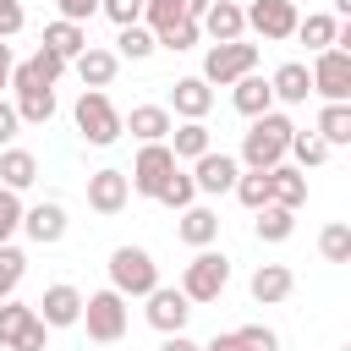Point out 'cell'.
Here are the masks:
<instances>
[{"label": "cell", "instance_id": "obj_1", "mask_svg": "<svg viewBox=\"0 0 351 351\" xmlns=\"http://www.w3.org/2000/svg\"><path fill=\"white\" fill-rule=\"evenodd\" d=\"M291 121L285 115H274V110H263V115H252V126H247V137H241V165L247 170H269V165H280L285 159V148H291Z\"/></svg>", "mask_w": 351, "mask_h": 351}, {"label": "cell", "instance_id": "obj_2", "mask_svg": "<svg viewBox=\"0 0 351 351\" xmlns=\"http://www.w3.org/2000/svg\"><path fill=\"white\" fill-rule=\"evenodd\" d=\"M230 285V258L214 247H197V258L181 269V296L186 302H219Z\"/></svg>", "mask_w": 351, "mask_h": 351}, {"label": "cell", "instance_id": "obj_3", "mask_svg": "<svg viewBox=\"0 0 351 351\" xmlns=\"http://www.w3.org/2000/svg\"><path fill=\"white\" fill-rule=\"evenodd\" d=\"M77 132L93 143V148H110L115 137H121V110L110 104V93L104 88H82V99H77Z\"/></svg>", "mask_w": 351, "mask_h": 351}, {"label": "cell", "instance_id": "obj_4", "mask_svg": "<svg viewBox=\"0 0 351 351\" xmlns=\"http://www.w3.org/2000/svg\"><path fill=\"white\" fill-rule=\"evenodd\" d=\"M159 285V263L143 252V247H115L110 252V291L121 296H148Z\"/></svg>", "mask_w": 351, "mask_h": 351}, {"label": "cell", "instance_id": "obj_5", "mask_svg": "<svg viewBox=\"0 0 351 351\" xmlns=\"http://www.w3.org/2000/svg\"><path fill=\"white\" fill-rule=\"evenodd\" d=\"M77 324H88V340L115 346V340L126 335V296H121V291H93V296H82V318H77Z\"/></svg>", "mask_w": 351, "mask_h": 351}, {"label": "cell", "instance_id": "obj_6", "mask_svg": "<svg viewBox=\"0 0 351 351\" xmlns=\"http://www.w3.org/2000/svg\"><path fill=\"white\" fill-rule=\"evenodd\" d=\"M307 77H313V93L324 99V104H335V99H351V49H318L313 55V66H307Z\"/></svg>", "mask_w": 351, "mask_h": 351}, {"label": "cell", "instance_id": "obj_7", "mask_svg": "<svg viewBox=\"0 0 351 351\" xmlns=\"http://www.w3.org/2000/svg\"><path fill=\"white\" fill-rule=\"evenodd\" d=\"M241 16H247V27L263 38V44H285L291 33H296V0H247L241 5Z\"/></svg>", "mask_w": 351, "mask_h": 351}, {"label": "cell", "instance_id": "obj_8", "mask_svg": "<svg viewBox=\"0 0 351 351\" xmlns=\"http://www.w3.org/2000/svg\"><path fill=\"white\" fill-rule=\"evenodd\" d=\"M247 71H258V44L230 38V44H214V49L203 55V82L230 88V82H236V77H247Z\"/></svg>", "mask_w": 351, "mask_h": 351}, {"label": "cell", "instance_id": "obj_9", "mask_svg": "<svg viewBox=\"0 0 351 351\" xmlns=\"http://www.w3.org/2000/svg\"><path fill=\"white\" fill-rule=\"evenodd\" d=\"M181 159L170 154V143H143L137 148V159H132V170H126V181H132V192H143V197H159V186L170 181V170H176Z\"/></svg>", "mask_w": 351, "mask_h": 351}, {"label": "cell", "instance_id": "obj_10", "mask_svg": "<svg viewBox=\"0 0 351 351\" xmlns=\"http://www.w3.org/2000/svg\"><path fill=\"white\" fill-rule=\"evenodd\" d=\"M143 302H148V307H143V318H148L159 335H181V329H186V318H192V302L181 296V285H154Z\"/></svg>", "mask_w": 351, "mask_h": 351}, {"label": "cell", "instance_id": "obj_11", "mask_svg": "<svg viewBox=\"0 0 351 351\" xmlns=\"http://www.w3.org/2000/svg\"><path fill=\"white\" fill-rule=\"evenodd\" d=\"M236 176H241V159H230V154H197L192 159V186L197 192H208V197H219V192H230L236 186Z\"/></svg>", "mask_w": 351, "mask_h": 351}, {"label": "cell", "instance_id": "obj_12", "mask_svg": "<svg viewBox=\"0 0 351 351\" xmlns=\"http://www.w3.org/2000/svg\"><path fill=\"white\" fill-rule=\"evenodd\" d=\"M126 197H132L126 170H93V176H88V208H93V214H121Z\"/></svg>", "mask_w": 351, "mask_h": 351}, {"label": "cell", "instance_id": "obj_13", "mask_svg": "<svg viewBox=\"0 0 351 351\" xmlns=\"http://www.w3.org/2000/svg\"><path fill=\"white\" fill-rule=\"evenodd\" d=\"M33 313H38L49 329H71V324L82 318V291L60 280V285H49V291L38 296V307H33Z\"/></svg>", "mask_w": 351, "mask_h": 351}, {"label": "cell", "instance_id": "obj_14", "mask_svg": "<svg viewBox=\"0 0 351 351\" xmlns=\"http://www.w3.org/2000/svg\"><path fill=\"white\" fill-rule=\"evenodd\" d=\"M197 33H208L214 44H230V38L247 33V16H241L236 0H208V11L197 16Z\"/></svg>", "mask_w": 351, "mask_h": 351}, {"label": "cell", "instance_id": "obj_15", "mask_svg": "<svg viewBox=\"0 0 351 351\" xmlns=\"http://www.w3.org/2000/svg\"><path fill=\"white\" fill-rule=\"evenodd\" d=\"M170 110L165 104H132V115H121V132H132L137 143H165L170 137Z\"/></svg>", "mask_w": 351, "mask_h": 351}, {"label": "cell", "instance_id": "obj_16", "mask_svg": "<svg viewBox=\"0 0 351 351\" xmlns=\"http://www.w3.org/2000/svg\"><path fill=\"white\" fill-rule=\"evenodd\" d=\"M263 176H269V203H280V208H302L307 203V170H296V165L280 159Z\"/></svg>", "mask_w": 351, "mask_h": 351}, {"label": "cell", "instance_id": "obj_17", "mask_svg": "<svg viewBox=\"0 0 351 351\" xmlns=\"http://www.w3.org/2000/svg\"><path fill=\"white\" fill-rule=\"evenodd\" d=\"M170 104H176V115H181V121H203V115L214 110V88H208L203 77H176Z\"/></svg>", "mask_w": 351, "mask_h": 351}, {"label": "cell", "instance_id": "obj_18", "mask_svg": "<svg viewBox=\"0 0 351 351\" xmlns=\"http://www.w3.org/2000/svg\"><path fill=\"white\" fill-rule=\"evenodd\" d=\"M22 230H27L38 247H55V241L66 236V208H60V203H33V208H22Z\"/></svg>", "mask_w": 351, "mask_h": 351}, {"label": "cell", "instance_id": "obj_19", "mask_svg": "<svg viewBox=\"0 0 351 351\" xmlns=\"http://www.w3.org/2000/svg\"><path fill=\"white\" fill-rule=\"evenodd\" d=\"M71 66H77L82 88H110V82H115V71H121V55H115V49H99V44H88V49H82Z\"/></svg>", "mask_w": 351, "mask_h": 351}, {"label": "cell", "instance_id": "obj_20", "mask_svg": "<svg viewBox=\"0 0 351 351\" xmlns=\"http://www.w3.org/2000/svg\"><path fill=\"white\" fill-rule=\"evenodd\" d=\"M230 104H236L247 121L263 115V110H274V88H269V77H258V71L236 77V82H230Z\"/></svg>", "mask_w": 351, "mask_h": 351}, {"label": "cell", "instance_id": "obj_21", "mask_svg": "<svg viewBox=\"0 0 351 351\" xmlns=\"http://www.w3.org/2000/svg\"><path fill=\"white\" fill-rule=\"evenodd\" d=\"M176 236H181L186 247H214V241H219V214H214V208L186 203V208H181V219H176Z\"/></svg>", "mask_w": 351, "mask_h": 351}, {"label": "cell", "instance_id": "obj_22", "mask_svg": "<svg viewBox=\"0 0 351 351\" xmlns=\"http://www.w3.org/2000/svg\"><path fill=\"white\" fill-rule=\"evenodd\" d=\"M291 285H296V280H291V269H285V263H258L247 291H252V302H258V307H274V302H285V296H291Z\"/></svg>", "mask_w": 351, "mask_h": 351}, {"label": "cell", "instance_id": "obj_23", "mask_svg": "<svg viewBox=\"0 0 351 351\" xmlns=\"http://www.w3.org/2000/svg\"><path fill=\"white\" fill-rule=\"evenodd\" d=\"M44 49H55V55L71 66V60L88 49V27H82V22H66V16H55V22L44 27Z\"/></svg>", "mask_w": 351, "mask_h": 351}, {"label": "cell", "instance_id": "obj_24", "mask_svg": "<svg viewBox=\"0 0 351 351\" xmlns=\"http://www.w3.org/2000/svg\"><path fill=\"white\" fill-rule=\"evenodd\" d=\"M269 88H274V99H280V104H307L313 77H307V66H302V60H285V66L269 77Z\"/></svg>", "mask_w": 351, "mask_h": 351}, {"label": "cell", "instance_id": "obj_25", "mask_svg": "<svg viewBox=\"0 0 351 351\" xmlns=\"http://www.w3.org/2000/svg\"><path fill=\"white\" fill-rule=\"evenodd\" d=\"M16 99V121L22 126H49V115H55V88H11Z\"/></svg>", "mask_w": 351, "mask_h": 351}, {"label": "cell", "instance_id": "obj_26", "mask_svg": "<svg viewBox=\"0 0 351 351\" xmlns=\"http://www.w3.org/2000/svg\"><path fill=\"white\" fill-rule=\"evenodd\" d=\"M335 33H340V16H329V11H307V16H296V33H291V38H302V44L318 55V49L335 44Z\"/></svg>", "mask_w": 351, "mask_h": 351}, {"label": "cell", "instance_id": "obj_27", "mask_svg": "<svg viewBox=\"0 0 351 351\" xmlns=\"http://www.w3.org/2000/svg\"><path fill=\"white\" fill-rule=\"evenodd\" d=\"M33 181H38V159H33L27 148H5V154H0V186L27 192Z\"/></svg>", "mask_w": 351, "mask_h": 351}, {"label": "cell", "instance_id": "obj_28", "mask_svg": "<svg viewBox=\"0 0 351 351\" xmlns=\"http://www.w3.org/2000/svg\"><path fill=\"white\" fill-rule=\"evenodd\" d=\"M313 132H318V137H324L329 148H346V143H351V104H346V99L324 104V110H318V126H313Z\"/></svg>", "mask_w": 351, "mask_h": 351}, {"label": "cell", "instance_id": "obj_29", "mask_svg": "<svg viewBox=\"0 0 351 351\" xmlns=\"http://www.w3.org/2000/svg\"><path fill=\"white\" fill-rule=\"evenodd\" d=\"M165 143H170V154H176V159H197V154H208V148H214L203 121H181V126H170V137H165Z\"/></svg>", "mask_w": 351, "mask_h": 351}, {"label": "cell", "instance_id": "obj_30", "mask_svg": "<svg viewBox=\"0 0 351 351\" xmlns=\"http://www.w3.org/2000/svg\"><path fill=\"white\" fill-rule=\"evenodd\" d=\"M252 230H258V241H291V230H296V208L263 203V208H258V219H252Z\"/></svg>", "mask_w": 351, "mask_h": 351}, {"label": "cell", "instance_id": "obj_31", "mask_svg": "<svg viewBox=\"0 0 351 351\" xmlns=\"http://www.w3.org/2000/svg\"><path fill=\"white\" fill-rule=\"evenodd\" d=\"M33 318H38L33 307H22V302H11V296H5V302H0V346H11V351H16V340L27 335V324H33Z\"/></svg>", "mask_w": 351, "mask_h": 351}, {"label": "cell", "instance_id": "obj_32", "mask_svg": "<svg viewBox=\"0 0 351 351\" xmlns=\"http://www.w3.org/2000/svg\"><path fill=\"white\" fill-rule=\"evenodd\" d=\"M285 154H296V170H318L324 159H329V143L318 137V132H291V148Z\"/></svg>", "mask_w": 351, "mask_h": 351}, {"label": "cell", "instance_id": "obj_33", "mask_svg": "<svg viewBox=\"0 0 351 351\" xmlns=\"http://www.w3.org/2000/svg\"><path fill=\"white\" fill-rule=\"evenodd\" d=\"M159 44H154V33L143 27V22H132V27H121V38H115V55H126V60H148Z\"/></svg>", "mask_w": 351, "mask_h": 351}, {"label": "cell", "instance_id": "obj_34", "mask_svg": "<svg viewBox=\"0 0 351 351\" xmlns=\"http://www.w3.org/2000/svg\"><path fill=\"white\" fill-rule=\"evenodd\" d=\"M22 274H27V258H22L11 241H0V302H5V296H16Z\"/></svg>", "mask_w": 351, "mask_h": 351}, {"label": "cell", "instance_id": "obj_35", "mask_svg": "<svg viewBox=\"0 0 351 351\" xmlns=\"http://www.w3.org/2000/svg\"><path fill=\"white\" fill-rule=\"evenodd\" d=\"M197 38H203V33H197V22H192V16H181V22H170V27H159V33H154V44H159V49H176V55H181V49H192Z\"/></svg>", "mask_w": 351, "mask_h": 351}, {"label": "cell", "instance_id": "obj_36", "mask_svg": "<svg viewBox=\"0 0 351 351\" xmlns=\"http://www.w3.org/2000/svg\"><path fill=\"white\" fill-rule=\"evenodd\" d=\"M192 197H197V186H192V176H186V170H181V165H176V170H170V181H165V186H159V203H165V208H176V214H181V208H186V203H192Z\"/></svg>", "mask_w": 351, "mask_h": 351}, {"label": "cell", "instance_id": "obj_37", "mask_svg": "<svg viewBox=\"0 0 351 351\" xmlns=\"http://www.w3.org/2000/svg\"><path fill=\"white\" fill-rule=\"evenodd\" d=\"M230 192L241 197V208H252V214H258V208L269 203V176H263V170H247V176H236V186H230Z\"/></svg>", "mask_w": 351, "mask_h": 351}, {"label": "cell", "instance_id": "obj_38", "mask_svg": "<svg viewBox=\"0 0 351 351\" xmlns=\"http://www.w3.org/2000/svg\"><path fill=\"white\" fill-rule=\"evenodd\" d=\"M230 340H236V351H280V335L269 324H241V329H230Z\"/></svg>", "mask_w": 351, "mask_h": 351}, {"label": "cell", "instance_id": "obj_39", "mask_svg": "<svg viewBox=\"0 0 351 351\" xmlns=\"http://www.w3.org/2000/svg\"><path fill=\"white\" fill-rule=\"evenodd\" d=\"M318 252H324L329 263H346V258H351V225H324Z\"/></svg>", "mask_w": 351, "mask_h": 351}, {"label": "cell", "instance_id": "obj_40", "mask_svg": "<svg viewBox=\"0 0 351 351\" xmlns=\"http://www.w3.org/2000/svg\"><path fill=\"white\" fill-rule=\"evenodd\" d=\"M22 230V197L11 186H0V241H11Z\"/></svg>", "mask_w": 351, "mask_h": 351}, {"label": "cell", "instance_id": "obj_41", "mask_svg": "<svg viewBox=\"0 0 351 351\" xmlns=\"http://www.w3.org/2000/svg\"><path fill=\"white\" fill-rule=\"evenodd\" d=\"M99 11H104L115 27H132V22H143V0H99Z\"/></svg>", "mask_w": 351, "mask_h": 351}, {"label": "cell", "instance_id": "obj_42", "mask_svg": "<svg viewBox=\"0 0 351 351\" xmlns=\"http://www.w3.org/2000/svg\"><path fill=\"white\" fill-rule=\"evenodd\" d=\"M22 22H27L22 0H0V38H16V33H22Z\"/></svg>", "mask_w": 351, "mask_h": 351}, {"label": "cell", "instance_id": "obj_43", "mask_svg": "<svg viewBox=\"0 0 351 351\" xmlns=\"http://www.w3.org/2000/svg\"><path fill=\"white\" fill-rule=\"evenodd\" d=\"M55 11H60L66 22H88V16L99 11V0H55Z\"/></svg>", "mask_w": 351, "mask_h": 351}, {"label": "cell", "instance_id": "obj_44", "mask_svg": "<svg viewBox=\"0 0 351 351\" xmlns=\"http://www.w3.org/2000/svg\"><path fill=\"white\" fill-rule=\"evenodd\" d=\"M44 340H49V324H44V318H33V324H27V335L16 340V351H44Z\"/></svg>", "mask_w": 351, "mask_h": 351}, {"label": "cell", "instance_id": "obj_45", "mask_svg": "<svg viewBox=\"0 0 351 351\" xmlns=\"http://www.w3.org/2000/svg\"><path fill=\"white\" fill-rule=\"evenodd\" d=\"M16 126H22V121H16V104H5V99H0V148L16 137Z\"/></svg>", "mask_w": 351, "mask_h": 351}, {"label": "cell", "instance_id": "obj_46", "mask_svg": "<svg viewBox=\"0 0 351 351\" xmlns=\"http://www.w3.org/2000/svg\"><path fill=\"white\" fill-rule=\"evenodd\" d=\"M159 351H203V346H197V340H186V335H165V346H159Z\"/></svg>", "mask_w": 351, "mask_h": 351}, {"label": "cell", "instance_id": "obj_47", "mask_svg": "<svg viewBox=\"0 0 351 351\" xmlns=\"http://www.w3.org/2000/svg\"><path fill=\"white\" fill-rule=\"evenodd\" d=\"M11 66H16V60H11V44L0 38V88H11Z\"/></svg>", "mask_w": 351, "mask_h": 351}, {"label": "cell", "instance_id": "obj_48", "mask_svg": "<svg viewBox=\"0 0 351 351\" xmlns=\"http://www.w3.org/2000/svg\"><path fill=\"white\" fill-rule=\"evenodd\" d=\"M203 11H208V0H181V16H192V22H197Z\"/></svg>", "mask_w": 351, "mask_h": 351}, {"label": "cell", "instance_id": "obj_49", "mask_svg": "<svg viewBox=\"0 0 351 351\" xmlns=\"http://www.w3.org/2000/svg\"><path fill=\"white\" fill-rule=\"evenodd\" d=\"M203 351H236V340H230V335H214V340H208Z\"/></svg>", "mask_w": 351, "mask_h": 351}, {"label": "cell", "instance_id": "obj_50", "mask_svg": "<svg viewBox=\"0 0 351 351\" xmlns=\"http://www.w3.org/2000/svg\"><path fill=\"white\" fill-rule=\"evenodd\" d=\"M335 16H351V0H335Z\"/></svg>", "mask_w": 351, "mask_h": 351}, {"label": "cell", "instance_id": "obj_51", "mask_svg": "<svg viewBox=\"0 0 351 351\" xmlns=\"http://www.w3.org/2000/svg\"><path fill=\"white\" fill-rule=\"evenodd\" d=\"M236 5H247V0H236Z\"/></svg>", "mask_w": 351, "mask_h": 351}]
</instances>
